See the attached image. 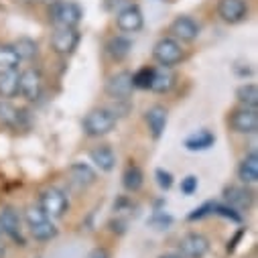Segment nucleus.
Instances as JSON below:
<instances>
[{"mask_svg":"<svg viewBox=\"0 0 258 258\" xmlns=\"http://www.w3.org/2000/svg\"><path fill=\"white\" fill-rule=\"evenodd\" d=\"M159 258H183V256L177 254V252H171V254H163V256H159Z\"/></svg>","mask_w":258,"mask_h":258,"instance_id":"72a5a7b5","label":"nucleus"},{"mask_svg":"<svg viewBox=\"0 0 258 258\" xmlns=\"http://www.w3.org/2000/svg\"><path fill=\"white\" fill-rule=\"evenodd\" d=\"M88 258H110V256H108V252H106L104 248H98V250H94Z\"/></svg>","mask_w":258,"mask_h":258,"instance_id":"473e14b6","label":"nucleus"},{"mask_svg":"<svg viewBox=\"0 0 258 258\" xmlns=\"http://www.w3.org/2000/svg\"><path fill=\"white\" fill-rule=\"evenodd\" d=\"M131 49H133V41L124 37V35H118V37H112L106 45V51L108 55L114 59V61H122L131 55Z\"/></svg>","mask_w":258,"mask_h":258,"instance_id":"412c9836","label":"nucleus"},{"mask_svg":"<svg viewBox=\"0 0 258 258\" xmlns=\"http://www.w3.org/2000/svg\"><path fill=\"white\" fill-rule=\"evenodd\" d=\"M116 120L118 118L108 108H96V110L88 112L84 118V133L92 139L106 137L116 128Z\"/></svg>","mask_w":258,"mask_h":258,"instance_id":"f257e3e1","label":"nucleus"},{"mask_svg":"<svg viewBox=\"0 0 258 258\" xmlns=\"http://www.w3.org/2000/svg\"><path fill=\"white\" fill-rule=\"evenodd\" d=\"M236 98L242 106L246 108H256L258 106V88L254 84H244L236 90Z\"/></svg>","mask_w":258,"mask_h":258,"instance_id":"a878e982","label":"nucleus"},{"mask_svg":"<svg viewBox=\"0 0 258 258\" xmlns=\"http://www.w3.org/2000/svg\"><path fill=\"white\" fill-rule=\"evenodd\" d=\"M224 196H226V202L232 210H248L254 202V193L246 187H238V185H230L226 191H224Z\"/></svg>","mask_w":258,"mask_h":258,"instance_id":"2eb2a0df","label":"nucleus"},{"mask_svg":"<svg viewBox=\"0 0 258 258\" xmlns=\"http://www.w3.org/2000/svg\"><path fill=\"white\" fill-rule=\"evenodd\" d=\"M25 222H27L33 238L39 240V242H49L57 236V228L53 226L51 218H47L45 212L39 206H31L25 212Z\"/></svg>","mask_w":258,"mask_h":258,"instance_id":"f03ea898","label":"nucleus"},{"mask_svg":"<svg viewBox=\"0 0 258 258\" xmlns=\"http://www.w3.org/2000/svg\"><path fill=\"white\" fill-rule=\"evenodd\" d=\"M175 86V74L171 72V68H153V78H151V92L157 94H165Z\"/></svg>","mask_w":258,"mask_h":258,"instance_id":"f3484780","label":"nucleus"},{"mask_svg":"<svg viewBox=\"0 0 258 258\" xmlns=\"http://www.w3.org/2000/svg\"><path fill=\"white\" fill-rule=\"evenodd\" d=\"M200 25L196 19H191L187 15H179L175 17V21L169 25V37L177 39L179 43H193L198 37H200Z\"/></svg>","mask_w":258,"mask_h":258,"instance_id":"0eeeda50","label":"nucleus"},{"mask_svg":"<svg viewBox=\"0 0 258 258\" xmlns=\"http://www.w3.org/2000/svg\"><path fill=\"white\" fill-rule=\"evenodd\" d=\"M167 110L163 106H151L147 112H145V120H147V126L153 135V139H161L165 128H167Z\"/></svg>","mask_w":258,"mask_h":258,"instance_id":"dca6fc26","label":"nucleus"},{"mask_svg":"<svg viewBox=\"0 0 258 258\" xmlns=\"http://www.w3.org/2000/svg\"><path fill=\"white\" fill-rule=\"evenodd\" d=\"M153 57L163 68H173L183 59V47L177 39L173 37H163L155 43L153 47Z\"/></svg>","mask_w":258,"mask_h":258,"instance_id":"39448f33","label":"nucleus"},{"mask_svg":"<svg viewBox=\"0 0 258 258\" xmlns=\"http://www.w3.org/2000/svg\"><path fill=\"white\" fill-rule=\"evenodd\" d=\"M128 5H133L131 0H108V9L116 15V13H120L122 9H126Z\"/></svg>","mask_w":258,"mask_h":258,"instance_id":"2f4dec72","label":"nucleus"},{"mask_svg":"<svg viewBox=\"0 0 258 258\" xmlns=\"http://www.w3.org/2000/svg\"><path fill=\"white\" fill-rule=\"evenodd\" d=\"M70 177H72V183H76L78 187H88L96 181L94 169L86 163H74L70 167Z\"/></svg>","mask_w":258,"mask_h":258,"instance_id":"4be33fe9","label":"nucleus"},{"mask_svg":"<svg viewBox=\"0 0 258 258\" xmlns=\"http://www.w3.org/2000/svg\"><path fill=\"white\" fill-rule=\"evenodd\" d=\"M0 232H5L11 240L19 242L21 246L25 244V236H23V220L19 216V212L11 206L0 210Z\"/></svg>","mask_w":258,"mask_h":258,"instance_id":"9d476101","label":"nucleus"},{"mask_svg":"<svg viewBox=\"0 0 258 258\" xmlns=\"http://www.w3.org/2000/svg\"><path fill=\"white\" fill-rule=\"evenodd\" d=\"M133 74L131 72H118L108 78L106 82V94L112 96L114 100H128L133 94Z\"/></svg>","mask_w":258,"mask_h":258,"instance_id":"f8f14e48","label":"nucleus"},{"mask_svg":"<svg viewBox=\"0 0 258 258\" xmlns=\"http://www.w3.org/2000/svg\"><path fill=\"white\" fill-rule=\"evenodd\" d=\"M122 183H124V187L128 191H133V193L139 191L143 187V183H145V175H143L141 167L139 165H128L124 175H122Z\"/></svg>","mask_w":258,"mask_h":258,"instance_id":"b1692460","label":"nucleus"},{"mask_svg":"<svg viewBox=\"0 0 258 258\" xmlns=\"http://www.w3.org/2000/svg\"><path fill=\"white\" fill-rule=\"evenodd\" d=\"M230 128L238 135H254L258 131V112L256 108L240 106L230 112Z\"/></svg>","mask_w":258,"mask_h":258,"instance_id":"423d86ee","label":"nucleus"},{"mask_svg":"<svg viewBox=\"0 0 258 258\" xmlns=\"http://www.w3.org/2000/svg\"><path fill=\"white\" fill-rule=\"evenodd\" d=\"M0 254H3V232H0Z\"/></svg>","mask_w":258,"mask_h":258,"instance_id":"c9c22d12","label":"nucleus"},{"mask_svg":"<svg viewBox=\"0 0 258 258\" xmlns=\"http://www.w3.org/2000/svg\"><path fill=\"white\" fill-rule=\"evenodd\" d=\"M216 143V137L210 133V131H198V133H193L191 137H187L185 139V147L189 149V151H206V149H210L212 145Z\"/></svg>","mask_w":258,"mask_h":258,"instance_id":"5701e85b","label":"nucleus"},{"mask_svg":"<svg viewBox=\"0 0 258 258\" xmlns=\"http://www.w3.org/2000/svg\"><path fill=\"white\" fill-rule=\"evenodd\" d=\"M210 252V240L204 234L191 232L181 238L179 242V254L183 258H204Z\"/></svg>","mask_w":258,"mask_h":258,"instance_id":"9b49d317","label":"nucleus"},{"mask_svg":"<svg viewBox=\"0 0 258 258\" xmlns=\"http://www.w3.org/2000/svg\"><path fill=\"white\" fill-rule=\"evenodd\" d=\"M90 159H92V163H94L100 171H104V173H110V171L116 167V155H114V151H112L110 147H106V145L92 149V151H90Z\"/></svg>","mask_w":258,"mask_h":258,"instance_id":"6ab92c4d","label":"nucleus"},{"mask_svg":"<svg viewBox=\"0 0 258 258\" xmlns=\"http://www.w3.org/2000/svg\"><path fill=\"white\" fill-rule=\"evenodd\" d=\"M39 208L45 212L47 218L59 220V218L66 216V212L70 210V202H68V196L59 187H49V189H45L41 193Z\"/></svg>","mask_w":258,"mask_h":258,"instance_id":"7ed1b4c3","label":"nucleus"},{"mask_svg":"<svg viewBox=\"0 0 258 258\" xmlns=\"http://www.w3.org/2000/svg\"><path fill=\"white\" fill-rule=\"evenodd\" d=\"M143 25H145V17L137 5H128L126 9L116 13V27L122 33H137L143 29Z\"/></svg>","mask_w":258,"mask_h":258,"instance_id":"4468645a","label":"nucleus"},{"mask_svg":"<svg viewBox=\"0 0 258 258\" xmlns=\"http://www.w3.org/2000/svg\"><path fill=\"white\" fill-rule=\"evenodd\" d=\"M13 47H15V51H17V55H19L21 61H31V59H35L39 55V45L33 39H29V37L17 39L13 43Z\"/></svg>","mask_w":258,"mask_h":258,"instance_id":"393cba45","label":"nucleus"},{"mask_svg":"<svg viewBox=\"0 0 258 258\" xmlns=\"http://www.w3.org/2000/svg\"><path fill=\"white\" fill-rule=\"evenodd\" d=\"M41 3H45V5H49V7H53V5H57L59 0H41Z\"/></svg>","mask_w":258,"mask_h":258,"instance_id":"f704fd0d","label":"nucleus"},{"mask_svg":"<svg viewBox=\"0 0 258 258\" xmlns=\"http://www.w3.org/2000/svg\"><path fill=\"white\" fill-rule=\"evenodd\" d=\"M157 183H159V187H163V189H169L171 185H173V175L169 173V171H165V169H157Z\"/></svg>","mask_w":258,"mask_h":258,"instance_id":"7c9ffc66","label":"nucleus"},{"mask_svg":"<svg viewBox=\"0 0 258 258\" xmlns=\"http://www.w3.org/2000/svg\"><path fill=\"white\" fill-rule=\"evenodd\" d=\"M198 177L196 175H189V177H185L183 181H181V191L185 193V196H193V193L198 191Z\"/></svg>","mask_w":258,"mask_h":258,"instance_id":"c756f323","label":"nucleus"},{"mask_svg":"<svg viewBox=\"0 0 258 258\" xmlns=\"http://www.w3.org/2000/svg\"><path fill=\"white\" fill-rule=\"evenodd\" d=\"M218 17L228 25H238L248 17L246 0H220L218 3Z\"/></svg>","mask_w":258,"mask_h":258,"instance_id":"ddd939ff","label":"nucleus"},{"mask_svg":"<svg viewBox=\"0 0 258 258\" xmlns=\"http://www.w3.org/2000/svg\"><path fill=\"white\" fill-rule=\"evenodd\" d=\"M21 112L13 106L11 100L7 98H0V124H7V126H15L19 122Z\"/></svg>","mask_w":258,"mask_h":258,"instance_id":"bb28decb","label":"nucleus"},{"mask_svg":"<svg viewBox=\"0 0 258 258\" xmlns=\"http://www.w3.org/2000/svg\"><path fill=\"white\" fill-rule=\"evenodd\" d=\"M80 45V33L78 29L68 27H55V33L51 35V47L57 55H72Z\"/></svg>","mask_w":258,"mask_h":258,"instance_id":"6e6552de","label":"nucleus"},{"mask_svg":"<svg viewBox=\"0 0 258 258\" xmlns=\"http://www.w3.org/2000/svg\"><path fill=\"white\" fill-rule=\"evenodd\" d=\"M41 90H43V76L37 68H29V70L21 72V76H19V94L25 100L35 102L41 96Z\"/></svg>","mask_w":258,"mask_h":258,"instance_id":"1a4fd4ad","label":"nucleus"},{"mask_svg":"<svg viewBox=\"0 0 258 258\" xmlns=\"http://www.w3.org/2000/svg\"><path fill=\"white\" fill-rule=\"evenodd\" d=\"M19 68L15 70H0V98H15L19 94Z\"/></svg>","mask_w":258,"mask_h":258,"instance_id":"a211bd4d","label":"nucleus"},{"mask_svg":"<svg viewBox=\"0 0 258 258\" xmlns=\"http://www.w3.org/2000/svg\"><path fill=\"white\" fill-rule=\"evenodd\" d=\"M49 17L53 21L55 27H68V29H78L84 13L80 9L78 3H72V0H59L57 5L51 7Z\"/></svg>","mask_w":258,"mask_h":258,"instance_id":"20e7f679","label":"nucleus"},{"mask_svg":"<svg viewBox=\"0 0 258 258\" xmlns=\"http://www.w3.org/2000/svg\"><path fill=\"white\" fill-rule=\"evenodd\" d=\"M19 63L21 59L13 45H0V70H15Z\"/></svg>","mask_w":258,"mask_h":258,"instance_id":"cd10ccee","label":"nucleus"},{"mask_svg":"<svg viewBox=\"0 0 258 258\" xmlns=\"http://www.w3.org/2000/svg\"><path fill=\"white\" fill-rule=\"evenodd\" d=\"M238 177L246 185H252V183L258 181V155L256 153H250V155H246L240 161V165H238Z\"/></svg>","mask_w":258,"mask_h":258,"instance_id":"aec40b11","label":"nucleus"},{"mask_svg":"<svg viewBox=\"0 0 258 258\" xmlns=\"http://www.w3.org/2000/svg\"><path fill=\"white\" fill-rule=\"evenodd\" d=\"M151 78H153V68H143V70H139L137 74H133V86H135V88L149 90Z\"/></svg>","mask_w":258,"mask_h":258,"instance_id":"c85d7f7f","label":"nucleus"}]
</instances>
